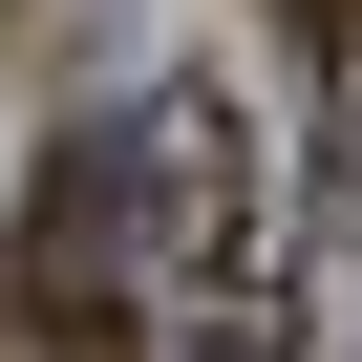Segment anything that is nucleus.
<instances>
[{
    "label": "nucleus",
    "mask_w": 362,
    "mask_h": 362,
    "mask_svg": "<svg viewBox=\"0 0 362 362\" xmlns=\"http://www.w3.org/2000/svg\"><path fill=\"white\" fill-rule=\"evenodd\" d=\"M128 235H149V320L192 362H256L298 320V235H277V170H256L235 86H149L128 107Z\"/></svg>",
    "instance_id": "f257e3e1"
},
{
    "label": "nucleus",
    "mask_w": 362,
    "mask_h": 362,
    "mask_svg": "<svg viewBox=\"0 0 362 362\" xmlns=\"http://www.w3.org/2000/svg\"><path fill=\"white\" fill-rule=\"evenodd\" d=\"M256 22H298V43H341V22H362V0H256Z\"/></svg>",
    "instance_id": "f03ea898"
},
{
    "label": "nucleus",
    "mask_w": 362,
    "mask_h": 362,
    "mask_svg": "<svg viewBox=\"0 0 362 362\" xmlns=\"http://www.w3.org/2000/svg\"><path fill=\"white\" fill-rule=\"evenodd\" d=\"M0 362H86V341H22V320H0Z\"/></svg>",
    "instance_id": "7ed1b4c3"
}]
</instances>
